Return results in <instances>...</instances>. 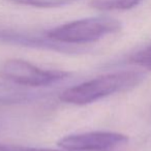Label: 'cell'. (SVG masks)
Listing matches in <instances>:
<instances>
[{
	"instance_id": "5",
	"label": "cell",
	"mask_w": 151,
	"mask_h": 151,
	"mask_svg": "<svg viewBox=\"0 0 151 151\" xmlns=\"http://www.w3.org/2000/svg\"><path fill=\"white\" fill-rule=\"evenodd\" d=\"M31 99V93L22 86L0 80V105H19Z\"/></svg>"
},
{
	"instance_id": "3",
	"label": "cell",
	"mask_w": 151,
	"mask_h": 151,
	"mask_svg": "<svg viewBox=\"0 0 151 151\" xmlns=\"http://www.w3.org/2000/svg\"><path fill=\"white\" fill-rule=\"evenodd\" d=\"M67 76L66 71L40 68L22 59H7L0 63V78L19 86H48Z\"/></svg>"
},
{
	"instance_id": "9",
	"label": "cell",
	"mask_w": 151,
	"mask_h": 151,
	"mask_svg": "<svg viewBox=\"0 0 151 151\" xmlns=\"http://www.w3.org/2000/svg\"><path fill=\"white\" fill-rule=\"evenodd\" d=\"M1 151H73V150H55V149L48 148H31V147L18 146V145H1ZM114 151V150H108Z\"/></svg>"
},
{
	"instance_id": "4",
	"label": "cell",
	"mask_w": 151,
	"mask_h": 151,
	"mask_svg": "<svg viewBox=\"0 0 151 151\" xmlns=\"http://www.w3.org/2000/svg\"><path fill=\"white\" fill-rule=\"evenodd\" d=\"M128 142L127 136L114 132H90L69 134L58 141L62 149L73 151H108Z\"/></svg>"
},
{
	"instance_id": "6",
	"label": "cell",
	"mask_w": 151,
	"mask_h": 151,
	"mask_svg": "<svg viewBox=\"0 0 151 151\" xmlns=\"http://www.w3.org/2000/svg\"><path fill=\"white\" fill-rule=\"evenodd\" d=\"M141 0H91L90 6L97 11H127L134 9Z\"/></svg>"
},
{
	"instance_id": "1",
	"label": "cell",
	"mask_w": 151,
	"mask_h": 151,
	"mask_svg": "<svg viewBox=\"0 0 151 151\" xmlns=\"http://www.w3.org/2000/svg\"><path fill=\"white\" fill-rule=\"evenodd\" d=\"M142 71L124 70L97 77L65 89L59 99L63 103L84 106L101 99L134 88L144 80Z\"/></svg>"
},
{
	"instance_id": "10",
	"label": "cell",
	"mask_w": 151,
	"mask_h": 151,
	"mask_svg": "<svg viewBox=\"0 0 151 151\" xmlns=\"http://www.w3.org/2000/svg\"><path fill=\"white\" fill-rule=\"evenodd\" d=\"M0 151H1V144H0Z\"/></svg>"
},
{
	"instance_id": "7",
	"label": "cell",
	"mask_w": 151,
	"mask_h": 151,
	"mask_svg": "<svg viewBox=\"0 0 151 151\" xmlns=\"http://www.w3.org/2000/svg\"><path fill=\"white\" fill-rule=\"evenodd\" d=\"M4 1L20 5L40 7V9H54V7L71 4L79 0H4Z\"/></svg>"
},
{
	"instance_id": "8",
	"label": "cell",
	"mask_w": 151,
	"mask_h": 151,
	"mask_svg": "<svg viewBox=\"0 0 151 151\" xmlns=\"http://www.w3.org/2000/svg\"><path fill=\"white\" fill-rule=\"evenodd\" d=\"M129 61L137 65H140L141 67L151 70V46L147 47L144 50L139 51L136 54L130 56Z\"/></svg>"
},
{
	"instance_id": "2",
	"label": "cell",
	"mask_w": 151,
	"mask_h": 151,
	"mask_svg": "<svg viewBox=\"0 0 151 151\" xmlns=\"http://www.w3.org/2000/svg\"><path fill=\"white\" fill-rule=\"evenodd\" d=\"M121 24L108 17H93L76 20L48 30L46 36L58 44L84 45L96 42L108 34L119 31Z\"/></svg>"
}]
</instances>
